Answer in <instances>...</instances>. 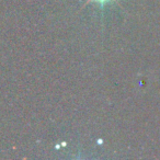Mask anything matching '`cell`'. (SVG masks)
<instances>
[{"instance_id": "obj_1", "label": "cell", "mask_w": 160, "mask_h": 160, "mask_svg": "<svg viewBox=\"0 0 160 160\" xmlns=\"http://www.w3.org/2000/svg\"><path fill=\"white\" fill-rule=\"evenodd\" d=\"M97 1H100V2H104V1H107V0H97Z\"/></svg>"}]
</instances>
